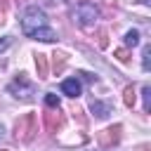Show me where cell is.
<instances>
[{
  "mask_svg": "<svg viewBox=\"0 0 151 151\" xmlns=\"http://www.w3.org/2000/svg\"><path fill=\"white\" fill-rule=\"evenodd\" d=\"M21 31H24V35H28V38H33V40H42V42H54V40H57V33L50 28L47 14H45L40 7H28V9L24 12Z\"/></svg>",
  "mask_w": 151,
  "mask_h": 151,
  "instance_id": "cell-1",
  "label": "cell"
},
{
  "mask_svg": "<svg viewBox=\"0 0 151 151\" xmlns=\"http://www.w3.org/2000/svg\"><path fill=\"white\" fill-rule=\"evenodd\" d=\"M9 94L12 97H17V99H24V101H31L33 99V94H35V85L24 76V73H19L12 83H9Z\"/></svg>",
  "mask_w": 151,
  "mask_h": 151,
  "instance_id": "cell-2",
  "label": "cell"
},
{
  "mask_svg": "<svg viewBox=\"0 0 151 151\" xmlns=\"http://www.w3.org/2000/svg\"><path fill=\"white\" fill-rule=\"evenodd\" d=\"M99 19V9L92 5V2H87V0H83L78 7H76V21L80 24V26H92L94 21Z\"/></svg>",
  "mask_w": 151,
  "mask_h": 151,
  "instance_id": "cell-3",
  "label": "cell"
},
{
  "mask_svg": "<svg viewBox=\"0 0 151 151\" xmlns=\"http://www.w3.org/2000/svg\"><path fill=\"white\" fill-rule=\"evenodd\" d=\"M33 132H35V116L33 113H26V116H21L19 120H17V139H31L33 137Z\"/></svg>",
  "mask_w": 151,
  "mask_h": 151,
  "instance_id": "cell-4",
  "label": "cell"
},
{
  "mask_svg": "<svg viewBox=\"0 0 151 151\" xmlns=\"http://www.w3.org/2000/svg\"><path fill=\"white\" fill-rule=\"evenodd\" d=\"M120 130H123V125L106 127V130H101V132L97 134V142H99L104 149H111L113 144H118V139H120Z\"/></svg>",
  "mask_w": 151,
  "mask_h": 151,
  "instance_id": "cell-5",
  "label": "cell"
},
{
  "mask_svg": "<svg viewBox=\"0 0 151 151\" xmlns=\"http://www.w3.org/2000/svg\"><path fill=\"white\" fill-rule=\"evenodd\" d=\"M61 92H64V94H68V97H80L83 85H80V80H78V78H68V80H64V83H61Z\"/></svg>",
  "mask_w": 151,
  "mask_h": 151,
  "instance_id": "cell-6",
  "label": "cell"
},
{
  "mask_svg": "<svg viewBox=\"0 0 151 151\" xmlns=\"http://www.w3.org/2000/svg\"><path fill=\"white\" fill-rule=\"evenodd\" d=\"M90 109H92V113H97V118H106V116L111 113V104H106V101H99V99H92Z\"/></svg>",
  "mask_w": 151,
  "mask_h": 151,
  "instance_id": "cell-7",
  "label": "cell"
},
{
  "mask_svg": "<svg viewBox=\"0 0 151 151\" xmlns=\"http://www.w3.org/2000/svg\"><path fill=\"white\" fill-rule=\"evenodd\" d=\"M45 123H47V130H50V132H57V130L61 127V116L57 113V109L50 111V113H45Z\"/></svg>",
  "mask_w": 151,
  "mask_h": 151,
  "instance_id": "cell-8",
  "label": "cell"
},
{
  "mask_svg": "<svg viewBox=\"0 0 151 151\" xmlns=\"http://www.w3.org/2000/svg\"><path fill=\"white\" fill-rule=\"evenodd\" d=\"M35 68H38V78H47V57L45 54H35Z\"/></svg>",
  "mask_w": 151,
  "mask_h": 151,
  "instance_id": "cell-9",
  "label": "cell"
},
{
  "mask_svg": "<svg viewBox=\"0 0 151 151\" xmlns=\"http://www.w3.org/2000/svg\"><path fill=\"white\" fill-rule=\"evenodd\" d=\"M123 42H125V47H137V45H139V31H134V28L127 31Z\"/></svg>",
  "mask_w": 151,
  "mask_h": 151,
  "instance_id": "cell-10",
  "label": "cell"
},
{
  "mask_svg": "<svg viewBox=\"0 0 151 151\" xmlns=\"http://www.w3.org/2000/svg\"><path fill=\"white\" fill-rule=\"evenodd\" d=\"M52 66H54V73H61L64 66H66V57L64 54H52Z\"/></svg>",
  "mask_w": 151,
  "mask_h": 151,
  "instance_id": "cell-11",
  "label": "cell"
},
{
  "mask_svg": "<svg viewBox=\"0 0 151 151\" xmlns=\"http://www.w3.org/2000/svg\"><path fill=\"white\" fill-rule=\"evenodd\" d=\"M142 97H144V113H149L151 111V87L149 85L142 87Z\"/></svg>",
  "mask_w": 151,
  "mask_h": 151,
  "instance_id": "cell-12",
  "label": "cell"
},
{
  "mask_svg": "<svg viewBox=\"0 0 151 151\" xmlns=\"http://www.w3.org/2000/svg\"><path fill=\"white\" fill-rule=\"evenodd\" d=\"M149 59H151V47L146 45V47H144V52H142V68H144V71H149V68H151Z\"/></svg>",
  "mask_w": 151,
  "mask_h": 151,
  "instance_id": "cell-13",
  "label": "cell"
},
{
  "mask_svg": "<svg viewBox=\"0 0 151 151\" xmlns=\"http://www.w3.org/2000/svg\"><path fill=\"white\" fill-rule=\"evenodd\" d=\"M45 104H47L50 109H59V97L52 94V92H47V94H45Z\"/></svg>",
  "mask_w": 151,
  "mask_h": 151,
  "instance_id": "cell-14",
  "label": "cell"
},
{
  "mask_svg": "<svg viewBox=\"0 0 151 151\" xmlns=\"http://www.w3.org/2000/svg\"><path fill=\"white\" fill-rule=\"evenodd\" d=\"M125 106H134V90L132 87H125Z\"/></svg>",
  "mask_w": 151,
  "mask_h": 151,
  "instance_id": "cell-15",
  "label": "cell"
},
{
  "mask_svg": "<svg viewBox=\"0 0 151 151\" xmlns=\"http://www.w3.org/2000/svg\"><path fill=\"white\" fill-rule=\"evenodd\" d=\"M116 57H118V61H127V59H130L125 50H116Z\"/></svg>",
  "mask_w": 151,
  "mask_h": 151,
  "instance_id": "cell-16",
  "label": "cell"
},
{
  "mask_svg": "<svg viewBox=\"0 0 151 151\" xmlns=\"http://www.w3.org/2000/svg\"><path fill=\"white\" fill-rule=\"evenodd\" d=\"M9 42H12L9 38H2V40H0V52H2V50H7V47H9Z\"/></svg>",
  "mask_w": 151,
  "mask_h": 151,
  "instance_id": "cell-17",
  "label": "cell"
},
{
  "mask_svg": "<svg viewBox=\"0 0 151 151\" xmlns=\"http://www.w3.org/2000/svg\"><path fill=\"white\" fill-rule=\"evenodd\" d=\"M2 137H5V130H2V125H0V139H2Z\"/></svg>",
  "mask_w": 151,
  "mask_h": 151,
  "instance_id": "cell-18",
  "label": "cell"
},
{
  "mask_svg": "<svg viewBox=\"0 0 151 151\" xmlns=\"http://www.w3.org/2000/svg\"><path fill=\"white\" fill-rule=\"evenodd\" d=\"M139 151H146V146H144V149H139Z\"/></svg>",
  "mask_w": 151,
  "mask_h": 151,
  "instance_id": "cell-19",
  "label": "cell"
}]
</instances>
